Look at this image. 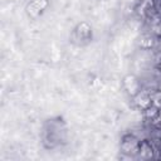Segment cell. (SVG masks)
<instances>
[{"label":"cell","mask_w":161,"mask_h":161,"mask_svg":"<svg viewBox=\"0 0 161 161\" xmlns=\"http://www.w3.org/2000/svg\"><path fill=\"white\" fill-rule=\"evenodd\" d=\"M138 147H140V140L135 135L128 133V135H125L122 137V141H121V151L123 153L130 155V156L137 155Z\"/></svg>","instance_id":"1"},{"label":"cell","mask_w":161,"mask_h":161,"mask_svg":"<svg viewBox=\"0 0 161 161\" xmlns=\"http://www.w3.org/2000/svg\"><path fill=\"white\" fill-rule=\"evenodd\" d=\"M137 155L142 160L155 158V150H153V146H152L150 140H141L140 141V147H138Z\"/></svg>","instance_id":"2"}]
</instances>
